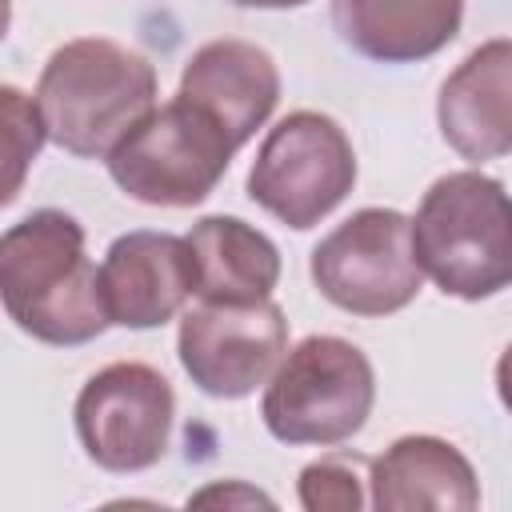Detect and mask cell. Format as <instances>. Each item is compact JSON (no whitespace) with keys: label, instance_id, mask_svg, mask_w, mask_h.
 I'll return each instance as SVG.
<instances>
[{"label":"cell","instance_id":"obj_18","mask_svg":"<svg viewBox=\"0 0 512 512\" xmlns=\"http://www.w3.org/2000/svg\"><path fill=\"white\" fill-rule=\"evenodd\" d=\"M188 504H264V508H272V496H264V492H256V488H248V484H240V480H228V484H208V488H200L196 496H188Z\"/></svg>","mask_w":512,"mask_h":512},{"label":"cell","instance_id":"obj_5","mask_svg":"<svg viewBox=\"0 0 512 512\" xmlns=\"http://www.w3.org/2000/svg\"><path fill=\"white\" fill-rule=\"evenodd\" d=\"M232 136L180 92L156 104L112 152V184L148 208H192L216 192L232 156Z\"/></svg>","mask_w":512,"mask_h":512},{"label":"cell","instance_id":"obj_14","mask_svg":"<svg viewBox=\"0 0 512 512\" xmlns=\"http://www.w3.org/2000/svg\"><path fill=\"white\" fill-rule=\"evenodd\" d=\"M464 0H332L336 36L376 64H420L460 36Z\"/></svg>","mask_w":512,"mask_h":512},{"label":"cell","instance_id":"obj_7","mask_svg":"<svg viewBox=\"0 0 512 512\" xmlns=\"http://www.w3.org/2000/svg\"><path fill=\"white\" fill-rule=\"evenodd\" d=\"M316 292L364 320L392 316L420 296L424 268L412 248V216L396 208H360L336 224L308 256Z\"/></svg>","mask_w":512,"mask_h":512},{"label":"cell","instance_id":"obj_19","mask_svg":"<svg viewBox=\"0 0 512 512\" xmlns=\"http://www.w3.org/2000/svg\"><path fill=\"white\" fill-rule=\"evenodd\" d=\"M496 396H500V404H504V412L512 416V344L500 352V360H496Z\"/></svg>","mask_w":512,"mask_h":512},{"label":"cell","instance_id":"obj_10","mask_svg":"<svg viewBox=\"0 0 512 512\" xmlns=\"http://www.w3.org/2000/svg\"><path fill=\"white\" fill-rule=\"evenodd\" d=\"M100 292L116 328H160L196 296V260L188 236L136 228L108 244L100 260Z\"/></svg>","mask_w":512,"mask_h":512},{"label":"cell","instance_id":"obj_9","mask_svg":"<svg viewBox=\"0 0 512 512\" xmlns=\"http://www.w3.org/2000/svg\"><path fill=\"white\" fill-rule=\"evenodd\" d=\"M176 356L204 396H252L288 356V316L272 296L256 304L200 300L180 312Z\"/></svg>","mask_w":512,"mask_h":512},{"label":"cell","instance_id":"obj_8","mask_svg":"<svg viewBox=\"0 0 512 512\" xmlns=\"http://www.w3.org/2000/svg\"><path fill=\"white\" fill-rule=\"evenodd\" d=\"M176 420V392L164 372L140 360H116L92 372L72 404L84 456L116 476L148 472L164 460Z\"/></svg>","mask_w":512,"mask_h":512},{"label":"cell","instance_id":"obj_15","mask_svg":"<svg viewBox=\"0 0 512 512\" xmlns=\"http://www.w3.org/2000/svg\"><path fill=\"white\" fill-rule=\"evenodd\" d=\"M196 260V296L220 304L268 300L280 284L276 244L240 216H204L188 232Z\"/></svg>","mask_w":512,"mask_h":512},{"label":"cell","instance_id":"obj_13","mask_svg":"<svg viewBox=\"0 0 512 512\" xmlns=\"http://www.w3.org/2000/svg\"><path fill=\"white\" fill-rule=\"evenodd\" d=\"M368 504L380 512H472L480 480L472 460L440 436L412 432L368 460Z\"/></svg>","mask_w":512,"mask_h":512},{"label":"cell","instance_id":"obj_20","mask_svg":"<svg viewBox=\"0 0 512 512\" xmlns=\"http://www.w3.org/2000/svg\"><path fill=\"white\" fill-rule=\"evenodd\" d=\"M232 8H268V12H280V8H304L312 0H228Z\"/></svg>","mask_w":512,"mask_h":512},{"label":"cell","instance_id":"obj_6","mask_svg":"<svg viewBox=\"0 0 512 512\" xmlns=\"http://www.w3.org/2000/svg\"><path fill=\"white\" fill-rule=\"evenodd\" d=\"M356 172L348 132L324 112L296 108L260 140L248 168V200L272 220L308 232L344 204Z\"/></svg>","mask_w":512,"mask_h":512},{"label":"cell","instance_id":"obj_3","mask_svg":"<svg viewBox=\"0 0 512 512\" xmlns=\"http://www.w3.org/2000/svg\"><path fill=\"white\" fill-rule=\"evenodd\" d=\"M412 248L444 296H500L512 288V192L480 168L432 180L412 216Z\"/></svg>","mask_w":512,"mask_h":512},{"label":"cell","instance_id":"obj_16","mask_svg":"<svg viewBox=\"0 0 512 512\" xmlns=\"http://www.w3.org/2000/svg\"><path fill=\"white\" fill-rule=\"evenodd\" d=\"M0 120H4V160H8L0 204H12L20 196V184H24L28 164L40 156V148L48 140V128H44V116H40L36 96H24L16 84H4L0 88Z\"/></svg>","mask_w":512,"mask_h":512},{"label":"cell","instance_id":"obj_12","mask_svg":"<svg viewBox=\"0 0 512 512\" xmlns=\"http://www.w3.org/2000/svg\"><path fill=\"white\" fill-rule=\"evenodd\" d=\"M176 92L200 104L232 136V144L244 148L280 104V68L260 44L224 36L188 56Z\"/></svg>","mask_w":512,"mask_h":512},{"label":"cell","instance_id":"obj_17","mask_svg":"<svg viewBox=\"0 0 512 512\" xmlns=\"http://www.w3.org/2000/svg\"><path fill=\"white\" fill-rule=\"evenodd\" d=\"M368 460L364 456H320L312 464H304L300 480H296V496L304 512H356L368 504L364 484L368 476H360Z\"/></svg>","mask_w":512,"mask_h":512},{"label":"cell","instance_id":"obj_2","mask_svg":"<svg viewBox=\"0 0 512 512\" xmlns=\"http://www.w3.org/2000/svg\"><path fill=\"white\" fill-rule=\"evenodd\" d=\"M156 92V68L108 36L60 44L36 80L48 140L80 160H108V152L156 108Z\"/></svg>","mask_w":512,"mask_h":512},{"label":"cell","instance_id":"obj_1","mask_svg":"<svg viewBox=\"0 0 512 512\" xmlns=\"http://www.w3.org/2000/svg\"><path fill=\"white\" fill-rule=\"evenodd\" d=\"M0 300L24 336L52 348H80L112 328L84 224L60 208H36L4 228Z\"/></svg>","mask_w":512,"mask_h":512},{"label":"cell","instance_id":"obj_4","mask_svg":"<svg viewBox=\"0 0 512 512\" xmlns=\"http://www.w3.org/2000/svg\"><path fill=\"white\" fill-rule=\"evenodd\" d=\"M376 404V372L360 344L344 336H304L264 384L260 416L280 444H344Z\"/></svg>","mask_w":512,"mask_h":512},{"label":"cell","instance_id":"obj_11","mask_svg":"<svg viewBox=\"0 0 512 512\" xmlns=\"http://www.w3.org/2000/svg\"><path fill=\"white\" fill-rule=\"evenodd\" d=\"M436 124L444 144L468 164L512 152V36L484 40L444 76Z\"/></svg>","mask_w":512,"mask_h":512}]
</instances>
